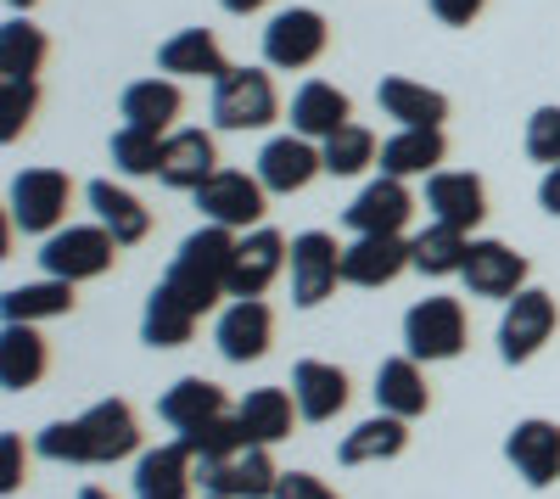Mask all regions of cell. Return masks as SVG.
<instances>
[{"instance_id": "1", "label": "cell", "mask_w": 560, "mask_h": 499, "mask_svg": "<svg viewBox=\"0 0 560 499\" xmlns=\"http://www.w3.org/2000/svg\"><path fill=\"white\" fill-rule=\"evenodd\" d=\"M34 449L45 461H62V466H113L140 449V421L124 398H102L79 421H51Z\"/></svg>"}, {"instance_id": "2", "label": "cell", "mask_w": 560, "mask_h": 499, "mask_svg": "<svg viewBox=\"0 0 560 499\" xmlns=\"http://www.w3.org/2000/svg\"><path fill=\"white\" fill-rule=\"evenodd\" d=\"M236 231H224V224H202L197 236H185L174 264H168V287L191 303L197 314H208L219 298H230V264H236Z\"/></svg>"}, {"instance_id": "3", "label": "cell", "mask_w": 560, "mask_h": 499, "mask_svg": "<svg viewBox=\"0 0 560 499\" xmlns=\"http://www.w3.org/2000/svg\"><path fill=\"white\" fill-rule=\"evenodd\" d=\"M73 202V179L62 169H23L7 192V219L28 236H57Z\"/></svg>"}, {"instance_id": "4", "label": "cell", "mask_w": 560, "mask_h": 499, "mask_svg": "<svg viewBox=\"0 0 560 499\" xmlns=\"http://www.w3.org/2000/svg\"><path fill=\"white\" fill-rule=\"evenodd\" d=\"M113 258H118V242H113V231H102V224H62V231L45 236V247H39L45 276L73 281V287L107 276Z\"/></svg>"}, {"instance_id": "5", "label": "cell", "mask_w": 560, "mask_h": 499, "mask_svg": "<svg viewBox=\"0 0 560 499\" xmlns=\"http://www.w3.org/2000/svg\"><path fill=\"white\" fill-rule=\"evenodd\" d=\"M280 118V96L264 68H230L213 84V124L219 129H264Z\"/></svg>"}, {"instance_id": "6", "label": "cell", "mask_w": 560, "mask_h": 499, "mask_svg": "<svg viewBox=\"0 0 560 499\" xmlns=\"http://www.w3.org/2000/svg\"><path fill=\"white\" fill-rule=\"evenodd\" d=\"M325 45H331L325 18L314 7H287V12H275L269 28H264V62L280 68V73H298V68L325 57Z\"/></svg>"}, {"instance_id": "7", "label": "cell", "mask_w": 560, "mask_h": 499, "mask_svg": "<svg viewBox=\"0 0 560 499\" xmlns=\"http://www.w3.org/2000/svg\"><path fill=\"white\" fill-rule=\"evenodd\" d=\"M560 326V309L549 292L538 287H522L516 298L504 303V321H499V353H504V365H527V359L555 337Z\"/></svg>"}, {"instance_id": "8", "label": "cell", "mask_w": 560, "mask_h": 499, "mask_svg": "<svg viewBox=\"0 0 560 499\" xmlns=\"http://www.w3.org/2000/svg\"><path fill=\"white\" fill-rule=\"evenodd\" d=\"M197 488H208L213 499H275L280 472H275V461H269L264 443H247L242 455L197 461Z\"/></svg>"}, {"instance_id": "9", "label": "cell", "mask_w": 560, "mask_h": 499, "mask_svg": "<svg viewBox=\"0 0 560 499\" xmlns=\"http://www.w3.org/2000/svg\"><path fill=\"white\" fill-rule=\"evenodd\" d=\"M191 197L208 213V224H224V231H258V219H264V179L247 169H219Z\"/></svg>"}, {"instance_id": "10", "label": "cell", "mask_w": 560, "mask_h": 499, "mask_svg": "<svg viewBox=\"0 0 560 499\" xmlns=\"http://www.w3.org/2000/svg\"><path fill=\"white\" fill-rule=\"evenodd\" d=\"M404 348H409V359H454L465 348L459 298H420L404 314Z\"/></svg>"}, {"instance_id": "11", "label": "cell", "mask_w": 560, "mask_h": 499, "mask_svg": "<svg viewBox=\"0 0 560 499\" xmlns=\"http://www.w3.org/2000/svg\"><path fill=\"white\" fill-rule=\"evenodd\" d=\"M342 281V247L325 231H303L292 242V298L298 309H319Z\"/></svg>"}, {"instance_id": "12", "label": "cell", "mask_w": 560, "mask_h": 499, "mask_svg": "<svg viewBox=\"0 0 560 499\" xmlns=\"http://www.w3.org/2000/svg\"><path fill=\"white\" fill-rule=\"evenodd\" d=\"M287 264H292L287 236L269 231V224H258V231H247V236L236 242V264H230V298H264Z\"/></svg>"}, {"instance_id": "13", "label": "cell", "mask_w": 560, "mask_h": 499, "mask_svg": "<svg viewBox=\"0 0 560 499\" xmlns=\"http://www.w3.org/2000/svg\"><path fill=\"white\" fill-rule=\"evenodd\" d=\"M415 213V197L404 179L382 174V179H370V186L348 202V231L353 236H404V224Z\"/></svg>"}, {"instance_id": "14", "label": "cell", "mask_w": 560, "mask_h": 499, "mask_svg": "<svg viewBox=\"0 0 560 499\" xmlns=\"http://www.w3.org/2000/svg\"><path fill=\"white\" fill-rule=\"evenodd\" d=\"M213 343H219V353L230 359V365L264 359L269 343H275V314H269V303H264V298H236V303L219 314Z\"/></svg>"}, {"instance_id": "15", "label": "cell", "mask_w": 560, "mask_h": 499, "mask_svg": "<svg viewBox=\"0 0 560 499\" xmlns=\"http://www.w3.org/2000/svg\"><path fill=\"white\" fill-rule=\"evenodd\" d=\"M314 174H325V158H319V147L308 141V135H275V141L258 152V179L275 197L303 192Z\"/></svg>"}, {"instance_id": "16", "label": "cell", "mask_w": 560, "mask_h": 499, "mask_svg": "<svg viewBox=\"0 0 560 499\" xmlns=\"http://www.w3.org/2000/svg\"><path fill=\"white\" fill-rule=\"evenodd\" d=\"M404 269H415V242H404V236H353V247H342L348 287H387Z\"/></svg>"}, {"instance_id": "17", "label": "cell", "mask_w": 560, "mask_h": 499, "mask_svg": "<svg viewBox=\"0 0 560 499\" xmlns=\"http://www.w3.org/2000/svg\"><path fill=\"white\" fill-rule=\"evenodd\" d=\"M219 174V147L208 129H174L163 141V169L158 179L168 192H202L208 179Z\"/></svg>"}, {"instance_id": "18", "label": "cell", "mask_w": 560, "mask_h": 499, "mask_svg": "<svg viewBox=\"0 0 560 499\" xmlns=\"http://www.w3.org/2000/svg\"><path fill=\"white\" fill-rule=\"evenodd\" d=\"M504 455H510V466L527 477V488H549L560 477V427L544 421V416L516 421L510 438H504Z\"/></svg>"}, {"instance_id": "19", "label": "cell", "mask_w": 560, "mask_h": 499, "mask_svg": "<svg viewBox=\"0 0 560 499\" xmlns=\"http://www.w3.org/2000/svg\"><path fill=\"white\" fill-rule=\"evenodd\" d=\"M459 281L471 287L477 298L510 303V298L527 287V258H522L516 247H504V242H471V258H465Z\"/></svg>"}, {"instance_id": "20", "label": "cell", "mask_w": 560, "mask_h": 499, "mask_svg": "<svg viewBox=\"0 0 560 499\" xmlns=\"http://www.w3.org/2000/svg\"><path fill=\"white\" fill-rule=\"evenodd\" d=\"M427 208L438 224H454V231L471 236L477 224L488 219V192L477 174H454V169H438L427 174Z\"/></svg>"}, {"instance_id": "21", "label": "cell", "mask_w": 560, "mask_h": 499, "mask_svg": "<svg viewBox=\"0 0 560 499\" xmlns=\"http://www.w3.org/2000/svg\"><path fill=\"white\" fill-rule=\"evenodd\" d=\"M348 371L342 365H325V359H298L292 365V398H298V410L303 421H337L348 410Z\"/></svg>"}, {"instance_id": "22", "label": "cell", "mask_w": 560, "mask_h": 499, "mask_svg": "<svg viewBox=\"0 0 560 499\" xmlns=\"http://www.w3.org/2000/svg\"><path fill=\"white\" fill-rule=\"evenodd\" d=\"M84 202H90V213H96L102 231H113L118 247H135V242L152 236V208L140 202L135 192L113 186V179H90V186H84Z\"/></svg>"}, {"instance_id": "23", "label": "cell", "mask_w": 560, "mask_h": 499, "mask_svg": "<svg viewBox=\"0 0 560 499\" xmlns=\"http://www.w3.org/2000/svg\"><path fill=\"white\" fill-rule=\"evenodd\" d=\"M197 488V455L185 443H163V449H147L135 461V494L140 499H191Z\"/></svg>"}, {"instance_id": "24", "label": "cell", "mask_w": 560, "mask_h": 499, "mask_svg": "<svg viewBox=\"0 0 560 499\" xmlns=\"http://www.w3.org/2000/svg\"><path fill=\"white\" fill-rule=\"evenodd\" d=\"M376 102H382V113H387L398 129H443V118H448V96H443V90L415 84V79H398V73L382 79Z\"/></svg>"}, {"instance_id": "25", "label": "cell", "mask_w": 560, "mask_h": 499, "mask_svg": "<svg viewBox=\"0 0 560 499\" xmlns=\"http://www.w3.org/2000/svg\"><path fill=\"white\" fill-rule=\"evenodd\" d=\"M342 124H353V102L342 96L337 84L308 79L298 96H292V135H308V141H331Z\"/></svg>"}, {"instance_id": "26", "label": "cell", "mask_w": 560, "mask_h": 499, "mask_svg": "<svg viewBox=\"0 0 560 499\" xmlns=\"http://www.w3.org/2000/svg\"><path fill=\"white\" fill-rule=\"evenodd\" d=\"M236 416H242V427H247L253 443L275 449V443L292 438V427H298L303 410H298V398H292L287 387H253V393L236 404Z\"/></svg>"}, {"instance_id": "27", "label": "cell", "mask_w": 560, "mask_h": 499, "mask_svg": "<svg viewBox=\"0 0 560 499\" xmlns=\"http://www.w3.org/2000/svg\"><path fill=\"white\" fill-rule=\"evenodd\" d=\"M404 449H409V421L376 410L370 421H359V427L342 438L337 461H342V466H376V461H398Z\"/></svg>"}, {"instance_id": "28", "label": "cell", "mask_w": 560, "mask_h": 499, "mask_svg": "<svg viewBox=\"0 0 560 499\" xmlns=\"http://www.w3.org/2000/svg\"><path fill=\"white\" fill-rule=\"evenodd\" d=\"M427 404H432V387H427V376H420V359H409V353L382 359V371H376V410L415 421V416H427Z\"/></svg>"}, {"instance_id": "29", "label": "cell", "mask_w": 560, "mask_h": 499, "mask_svg": "<svg viewBox=\"0 0 560 499\" xmlns=\"http://www.w3.org/2000/svg\"><path fill=\"white\" fill-rule=\"evenodd\" d=\"M179 107H185V96H179V84H174V79H135V84L124 90V102H118L124 124L152 129V135H174Z\"/></svg>"}, {"instance_id": "30", "label": "cell", "mask_w": 560, "mask_h": 499, "mask_svg": "<svg viewBox=\"0 0 560 499\" xmlns=\"http://www.w3.org/2000/svg\"><path fill=\"white\" fill-rule=\"evenodd\" d=\"M197 321H202V314L163 281V287H152V298H147V314H140V337H147L152 348H185V343L197 337Z\"/></svg>"}, {"instance_id": "31", "label": "cell", "mask_w": 560, "mask_h": 499, "mask_svg": "<svg viewBox=\"0 0 560 499\" xmlns=\"http://www.w3.org/2000/svg\"><path fill=\"white\" fill-rule=\"evenodd\" d=\"M45 365H51V348H45V337L23 321H7V332H0V387H34L45 376Z\"/></svg>"}, {"instance_id": "32", "label": "cell", "mask_w": 560, "mask_h": 499, "mask_svg": "<svg viewBox=\"0 0 560 499\" xmlns=\"http://www.w3.org/2000/svg\"><path fill=\"white\" fill-rule=\"evenodd\" d=\"M158 68H163V73H179V79H213V84L230 73L219 39H213L208 28H179L163 51H158Z\"/></svg>"}, {"instance_id": "33", "label": "cell", "mask_w": 560, "mask_h": 499, "mask_svg": "<svg viewBox=\"0 0 560 499\" xmlns=\"http://www.w3.org/2000/svg\"><path fill=\"white\" fill-rule=\"evenodd\" d=\"M158 416H163L174 432H197L202 421L224 416V387L208 382V376H185V382H174V387L163 393Z\"/></svg>"}, {"instance_id": "34", "label": "cell", "mask_w": 560, "mask_h": 499, "mask_svg": "<svg viewBox=\"0 0 560 499\" xmlns=\"http://www.w3.org/2000/svg\"><path fill=\"white\" fill-rule=\"evenodd\" d=\"M448 141L443 129H398L393 141H382V174L409 179V174H438Z\"/></svg>"}, {"instance_id": "35", "label": "cell", "mask_w": 560, "mask_h": 499, "mask_svg": "<svg viewBox=\"0 0 560 499\" xmlns=\"http://www.w3.org/2000/svg\"><path fill=\"white\" fill-rule=\"evenodd\" d=\"M465 258H471V236L454 231V224H438V219H432L427 231L415 236V269H420V276H432V281L459 276Z\"/></svg>"}, {"instance_id": "36", "label": "cell", "mask_w": 560, "mask_h": 499, "mask_svg": "<svg viewBox=\"0 0 560 499\" xmlns=\"http://www.w3.org/2000/svg\"><path fill=\"white\" fill-rule=\"evenodd\" d=\"M57 314H73V281H57V276H45V281H23L7 292V321H57Z\"/></svg>"}, {"instance_id": "37", "label": "cell", "mask_w": 560, "mask_h": 499, "mask_svg": "<svg viewBox=\"0 0 560 499\" xmlns=\"http://www.w3.org/2000/svg\"><path fill=\"white\" fill-rule=\"evenodd\" d=\"M45 62V34L28 18H12L0 28V79H34Z\"/></svg>"}, {"instance_id": "38", "label": "cell", "mask_w": 560, "mask_h": 499, "mask_svg": "<svg viewBox=\"0 0 560 499\" xmlns=\"http://www.w3.org/2000/svg\"><path fill=\"white\" fill-rule=\"evenodd\" d=\"M319 158H325V174H364L370 163H376V135H370L364 124H342L331 141H319Z\"/></svg>"}, {"instance_id": "39", "label": "cell", "mask_w": 560, "mask_h": 499, "mask_svg": "<svg viewBox=\"0 0 560 499\" xmlns=\"http://www.w3.org/2000/svg\"><path fill=\"white\" fill-rule=\"evenodd\" d=\"M179 443L191 449L197 461H224V455H242V449L253 443L247 438V427H242V416H213V421H202L197 432H179Z\"/></svg>"}, {"instance_id": "40", "label": "cell", "mask_w": 560, "mask_h": 499, "mask_svg": "<svg viewBox=\"0 0 560 499\" xmlns=\"http://www.w3.org/2000/svg\"><path fill=\"white\" fill-rule=\"evenodd\" d=\"M163 141L168 135H152V129H135V124H124L118 135H113V169L118 174H158L163 169Z\"/></svg>"}, {"instance_id": "41", "label": "cell", "mask_w": 560, "mask_h": 499, "mask_svg": "<svg viewBox=\"0 0 560 499\" xmlns=\"http://www.w3.org/2000/svg\"><path fill=\"white\" fill-rule=\"evenodd\" d=\"M39 102V84L34 79H0V141H18L34 118Z\"/></svg>"}, {"instance_id": "42", "label": "cell", "mask_w": 560, "mask_h": 499, "mask_svg": "<svg viewBox=\"0 0 560 499\" xmlns=\"http://www.w3.org/2000/svg\"><path fill=\"white\" fill-rule=\"evenodd\" d=\"M527 158L544 163V169L560 163V107H538L527 118Z\"/></svg>"}, {"instance_id": "43", "label": "cell", "mask_w": 560, "mask_h": 499, "mask_svg": "<svg viewBox=\"0 0 560 499\" xmlns=\"http://www.w3.org/2000/svg\"><path fill=\"white\" fill-rule=\"evenodd\" d=\"M275 499H342V494H337V488H325L314 472H280Z\"/></svg>"}, {"instance_id": "44", "label": "cell", "mask_w": 560, "mask_h": 499, "mask_svg": "<svg viewBox=\"0 0 560 499\" xmlns=\"http://www.w3.org/2000/svg\"><path fill=\"white\" fill-rule=\"evenodd\" d=\"M23 466H28V455H23V438H18V432H7V438H0V488H7V494H18Z\"/></svg>"}, {"instance_id": "45", "label": "cell", "mask_w": 560, "mask_h": 499, "mask_svg": "<svg viewBox=\"0 0 560 499\" xmlns=\"http://www.w3.org/2000/svg\"><path fill=\"white\" fill-rule=\"evenodd\" d=\"M427 7H432V18H438V23H448V28H465L471 18H482V7H488V0H427Z\"/></svg>"}, {"instance_id": "46", "label": "cell", "mask_w": 560, "mask_h": 499, "mask_svg": "<svg viewBox=\"0 0 560 499\" xmlns=\"http://www.w3.org/2000/svg\"><path fill=\"white\" fill-rule=\"evenodd\" d=\"M538 202H544V213H555L560 219V163L544 174V186H538Z\"/></svg>"}, {"instance_id": "47", "label": "cell", "mask_w": 560, "mask_h": 499, "mask_svg": "<svg viewBox=\"0 0 560 499\" xmlns=\"http://www.w3.org/2000/svg\"><path fill=\"white\" fill-rule=\"evenodd\" d=\"M219 7H224V12H236V18H247V12H264L269 0H219Z\"/></svg>"}, {"instance_id": "48", "label": "cell", "mask_w": 560, "mask_h": 499, "mask_svg": "<svg viewBox=\"0 0 560 499\" xmlns=\"http://www.w3.org/2000/svg\"><path fill=\"white\" fill-rule=\"evenodd\" d=\"M79 499H113L107 488H79Z\"/></svg>"}, {"instance_id": "49", "label": "cell", "mask_w": 560, "mask_h": 499, "mask_svg": "<svg viewBox=\"0 0 560 499\" xmlns=\"http://www.w3.org/2000/svg\"><path fill=\"white\" fill-rule=\"evenodd\" d=\"M7 7H12V12H28V7H34V0H7Z\"/></svg>"}, {"instance_id": "50", "label": "cell", "mask_w": 560, "mask_h": 499, "mask_svg": "<svg viewBox=\"0 0 560 499\" xmlns=\"http://www.w3.org/2000/svg\"><path fill=\"white\" fill-rule=\"evenodd\" d=\"M208 499H213V494H208Z\"/></svg>"}]
</instances>
